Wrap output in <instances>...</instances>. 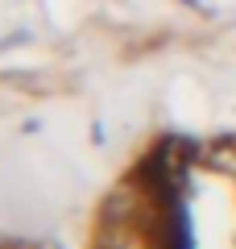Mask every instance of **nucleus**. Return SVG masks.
<instances>
[{"label":"nucleus","mask_w":236,"mask_h":249,"mask_svg":"<svg viewBox=\"0 0 236 249\" xmlns=\"http://www.w3.org/2000/svg\"><path fill=\"white\" fill-rule=\"evenodd\" d=\"M87 249H236V145H166L104 199Z\"/></svg>","instance_id":"1"}]
</instances>
